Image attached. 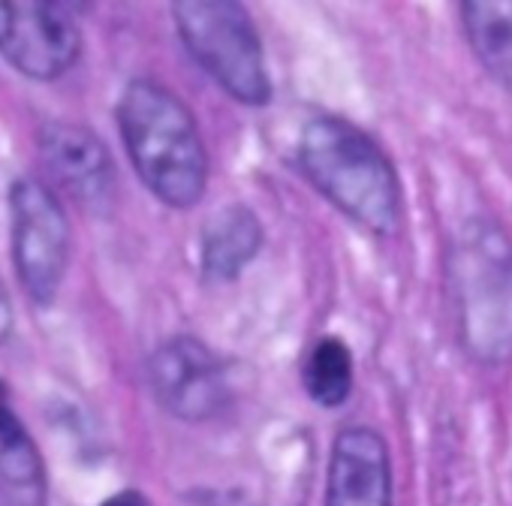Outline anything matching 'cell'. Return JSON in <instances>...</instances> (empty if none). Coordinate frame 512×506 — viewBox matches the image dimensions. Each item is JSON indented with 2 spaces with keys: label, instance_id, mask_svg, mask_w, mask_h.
Returning a JSON list of instances; mask_svg holds the SVG:
<instances>
[{
  "label": "cell",
  "instance_id": "1",
  "mask_svg": "<svg viewBox=\"0 0 512 506\" xmlns=\"http://www.w3.org/2000/svg\"><path fill=\"white\" fill-rule=\"evenodd\" d=\"M446 290L455 335L482 368L512 362V235L476 214L458 226L446 257Z\"/></svg>",
  "mask_w": 512,
  "mask_h": 506
},
{
  "label": "cell",
  "instance_id": "2",
  "mask_svg": "<svg viewBox=\"0 0 512 506\" xmlns=\"http://www.w3.org/2000/svg\"><path fill=\"white\" fill-rule=\"evenodd\" d=\"M299 166L350 220L374 235L401 226V181L389 154L353 121L320 115L299 139Z\"/></svg>",
  "mask_w": 512,
  "mask_h": 506
},
{
  "label": "cell",
  "instance_id": "3",
  "mask_svg": "<svg viewBox=\"0 0 512 506\" xmlns=\"http://www.w3.org/2000/svg\"><path fill=\"white\" fill-rule=\"evenodd\" d=\"M118 127L145 187L172 208L202 199L208 157L190 109L154 82H130L118 103Z\"/></svg>",
  "mask_w": 512,
  "mask_h": 506
},
{
  "label": "cell",
  "instance_id": "4",
  "mask_svg": "<svg viewBox=\"0 0 512 506\" xmlns=\"http://www.w3.org/2000/svg\"><path fill=\"white\" fill-rule=\"evenodd\" d=\"M178 34L193 61L238 103L272 100L269 67L250 13L232 0H184L172 7Z\"/></svg>",
  "mask_w": 512,
  "mask_h": 506
},
{
  "label": "cell",
  "instance_id": "5",
  "mask_svg": "<svg viewBox=\"0 0 512 506\" xmlns=\"http://www.w3.org/2000/svg\"><path fill=\"white\" fill-rule=\"evenodd\" d=\"M13 260L22 287L40 305L52 302L70 266V220L61 199L37 178H19L10 193Z\"/></svg>",
  "mask_w": 512,
  "mask_h": 506
},
{
  "label": "cell",
  "instance_id": "6",
  "mask_svg": "<svg viewBox=\"0 0 512 506\" xmlns=\"http://www.w3.org/2000/svg\"><path fill=\"white\" fill-rule=\"evenodd\" d=\"M82 52L73 16L58 4H0V55L31 79L64 76Z\"/></svg>",
  "mask_w": 512,
  "mask_h": 506
},
{
  "label": "cell",
  "instance_id": "7",
  "mask_svg": "<svg viewBox=\"0 0 512 506\" xmlns=\"http://www.w3.org/2000/svg\"><path fill=\"white\" fill-rule=\"evenodd\" d=\"M157 401L178 419L202 422L229 401V377L223 362L196 338H169L148 362Z\"/></svg>",
  "mask_w": 512,
  "mask_h": 506
},
{
  "label": "cell",
  "instance_id": "8",
  "mask_svg": "<svg viewBox=\"0 0 512 506\" xmlns=\"http://www.w3.org/2000/svg\"><path fill=\"white\" fill-rule=\"evenodd\" d=\"M40 160L70 199L106 211L115 196V166L106 145L82 124L52 121L40 133Z\"/></svg>",
  "mask_w": 512,
  "mask_h": 506
},
{
  "label": "cell",
  "instance_id": "9",
  "mask_svg": "<svg viewBox=\"0 0 512 506\" xmlns=\"http://www.w3.org/2000/svg\"><path fill=\"white\" fill-rule=\"evenodd\" d=\"M326 506H392V458L374 428L350 425L335 437Z\"/></svg>",
  "mask_w": 512,
  "mask_h": 506
},
{
  "label": "cell",
  "instance_id": "10",
  "mask_svg": "<svg viewBox=\"0 0 512 506\" xmlns=\"http://www.w3.org/2000/svg\"><path fill=\"white\" fill-rule=\"evenodd\" d=\"M0 506H46V467L0 383Z\"/></svg>",
  "mask_w": 512,
  "mask_h": 506
},
{
  "label": "cell",
  "instance_id": "11",
  "mask_svg": "<svg viewBox=\"0 0 512 506\" xmlns=\"http://www.w3.org/2000/svg\"><path fill=\"white\" fill-rule=\"evenodd\" d=\"M263 244V226L244 205L220 208L202 235V269L214 281H232L256 257Z\"/></svg>",
  "mask_w": 512,
  "mask_h": 506
},
{
  "label": "cell",
  "instance_id": "12",
  "mask_svg": "<svg viewBox=\"0 0 512 506\" xmlns=\"http://www.w3.org/2000/svg\"><path fill=\"white\" fill-rule=\"evenodd\" d=\"M461 28L473 58L506 91H512V0H467Z\"/></svg>",
  "mask_w": 512,
  "mask_h": 506
},
{
  "label": "cell",
  "instance_id": "13",
  "mask_svg": "<svg viewBox=\"0 0 512 506\" xmlns=\"http://www.w3.org/2000/svg\"><path fill=\"white\" fill-rule=\"evenodd\" d=\"M305 389L320 407H341L353 392V353L329 335L320 338L305 362Z\"/></svg>",
  "mask_w": 512,
  "mask_h": 506
},
{
  "label": "cell",
  "instance_id": "14",
  "mask_svg": "<svg viewBox=\"0 0 512 506\" xmlns=\"http://www.w3.org/2000/svg\"><path fill=\"white\" fill-rule=\"evenodd\" d=\"M10 332H13V305H10L4 281H0V344L10 338Z\"/></svg>",
  "mask_w": 512,
  "mask_h": 506
},
{
  "label": "cell",
  "instance_id": "15",
  "mask_svg": "<svg viewBox=\"0 0 512 506\" xmlns=\"http://www.w3.org/2000/svg\"><path fill=\"white\" fill-rule=\"evenodd\" d=\"M100 506H151V503H148V497H142L139 491H121V494L109 497V500L100 503Z\"/></svg>",
  "mask_w": 512,
  "mask_h": 506
}]
</instances>
